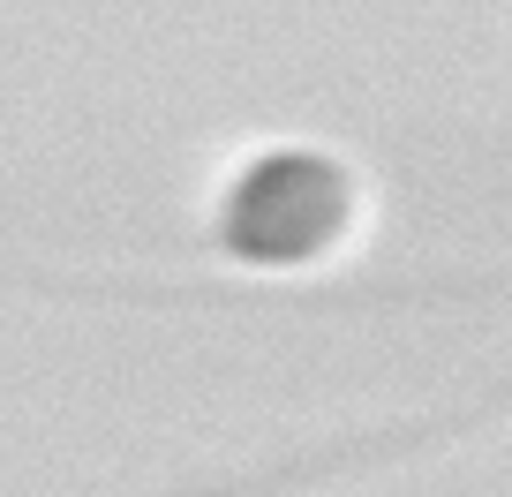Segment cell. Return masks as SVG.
<instances>
[{
	"label": "cell",
	"instance_id": "cell-1",
	"mask_svg": "<svg viewBox=\"0 0 512 497\" xmlns=\"http://www.w3.org/2000/svg\"><path fill=\"white\" fill-rule=\"evenodd\" d=\"M347 181L324 159H264L226 204V241L249 264H302L339 234Z\"/></svg>",
	"mask_w": 512,
	"mask_h": 497
}]
</instances>
